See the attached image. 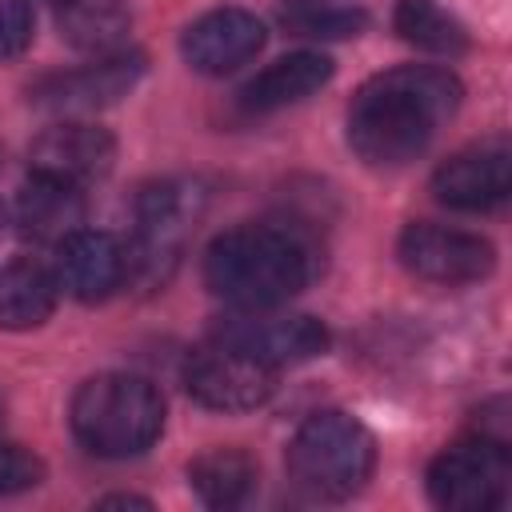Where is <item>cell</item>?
<instances>
[{
	"mask_svg": "<svg viewBox=\"0 0 512 512\" xmlns=\"http://www.w3.org/2000/svg\"><path fill=\"white\" fill-rule=\"evenodd\" d=\"M460 80L436 64H400L364 80L348 104V148L372 168L416 160L460 108Z\"/></svg>",
	"mask_w": 512,
	"mask_h": 512,
	"instance_id": "1",
	"label": "cell"
},
{
	"mask_svg": "<svg viewBox=\"0 0 512 512\" xmlns=\"http://www.w3.org/2000/svg\"><path fill=\"white\" fill-rule=\"evenodd\" d=\"M320 272L316 240L280 220L236 224L204 248V284L232 308H276L300 296Z\"/></svg>",
	"mask_w": 512,
	"mask_h": 512,
	"instance_id": "2",
	"label": "cell"
},
{
	"mask_svg": "<svg viewBox=\"0 0 512 512\" xmlns=\"http://www.w3.org/2000/svg\"><path fill=\"white\" fill-rule=\"evenodd\" d=\"M72 436L104 460H128L156 444L164 432V396L136 372L88 376L68 408Z\"/></svg>",
	"mask_w": 512,
	"mask_h": 512,
	"instance_id": "3",
	"label": "cell"
},
{
	"mask_svg": "<svg viewBox=\"0 0 512 512\" xmlns=\"http://www.w3.org/2000/svg\"><path fill=\"white\" fill-rule=\"evenodd\" d=\"M284 468L308 500H352L376 472V436L352 412H312L296 428Z\"/></svg>",
	"mask_w": 512,
	"mask_h": 512,
	"instance_id": "4",
	"label": "cell"
},
{
	"mask_svg": "<svg viewBox=\"0 0 512 512\" xmlns=\"http://www.w3.org/2000/svg\"><path fill=\"white\" fill-rule=\"evenodd\" d=\"M512 488V460L508 444L488 436H468L448 444L428 464V496L444 512H492L508 500Z\"/></svg>",
	"mask_w": 512,
	"mask_h": 512,
	"instance_id": "5",
	"label": "cell"
},
{
	"mask_svg": "<svg viewBox=\"0 0 512 512\" xmlns=\"http://www.w3.org/2000/svg\"><path fill=\"white\" fill-rule=\"evenodd\" d=\"M212 340H224L240 352H248L252 360L268 364V368H284V364H304L328 352L332 336L316 316L304 312H280L276 308H232L212 324Z\"/></svg>",
	"mask_w": 512,
	"mask_h": 512,
	"instance_id": "6",
	"label": "cell"
},
{
	"mask_svg": "<svg viewBox=\"0 0 512 512\" xmlns=\"http://www.w3.org/2000/svg\"><path fill=\"white\" fill-rule=\"evenodd\" d=\"M184 388L196 404H204L212 412H224V416L256 412L276 392V368L252 360L248 352H240L224 340H208L204 348L188 352Z\"/></svg>",
	"mask_w": 512,
	"mask_h": 512,
	"instance_id": "7",
	"label": "cell"
},
{
	"mask_svg": "<svg viewBox=\"0 0 512 512\" xmlns=\"http://www.w3.org/2000/svg\"><path fill=\"white\" fill-rule=\"evenodd\" d=\"M396 256L416 280L440 288L476 284L496 268V248L480 232H464L432 220H412L396 240Z\"/></svg>",
	"mask_w": 512,
	"mask_h": 512,
	"instance_id": "8",
	"label": "cell"
},
{
	"mask_svg": "<svg viewBox=\"0 0 512 512\" xmlns=\"http://www.w3.org/2000/svg\"><path fill=\"white\" fill-rule=\"evenodd\" d=\"M204 200H208V192L196 180H176V176L152 180L140 188V196H136V244H132L136 276L152 272L156 260H172V252L180 248L188 228L204 216Z\"/></svg>",
	"mask_w": 512,
	"mask_h": 512,
	"instance_id": "9",
	"label": "cell"
},
{
	"mask_svg": "<svg viewBox=\"0 0 512 512\" xmlns=\"http://www.w3.org/2000/svg\"><path fill=\"white\" fill-rule=\"evenodd\" d=\"M52 272H56L60 292H68L72 300L96 304V300H108L112 292H120L124 284H132L136 256H132V244H124L112 232L76 228L72 236H64L56 244Z\"/></svg>",
	"mask_w": 512,
	"mask_h": 512,
	"instance_id": "10",
	"label": "cell"
},
{
	"mask_svg": "<svg viewBox=\"0 0 512 512\" xmlns=\"http://www.w3.org/2000/svg\"><path fill=\"white\" fill-rule=\"evenodd\" d=\"M116 164V140L108 128L80 120V116H64L60 124L44 128L32 148H28V168L32 176H48L60 180L68 188H88L96 180H104Z\"/></svg>",
	"mask_w": 512,
	"mask_h": 512,
	"instance_id": "11",
	"label": "cell"
},
{
	"mask_svg": "<svg viewBox=\"0 0 512 512\" xmlns=\"http://www.w3.org/2000/svg\"><path fill=\"white\" fill-rule=\"evenodd\" d=\"M512 192V148L508 140H480L452 152L432 172V196L456 212H492Z\"/></svg>",
	"mask_w": 512,
	"mask_h": 512,
	"instance_id": "12",
	"label": "cell"
},
{
	"mask_svg": "<svg viewBox=\"0 0 512 512\" xmlns=\"http://www.w3.org/2000/svg\"><path fill=\"white\" fill-rule=\"evenodd\" d=\"M268 32L264 20L248 8H212L196 16L180 36V56L192 72L228 76L260 56Z\"/></svg>",
	"mask_w": 512,
	"mask_h": 512,
	"instance_id": "13",
	"label": "cell"
},
{
	"mask_svg": "<svg viewBox=\"0 0 512 512\" xmlns=\"http://www.w3.org/2000/svg\"><path fill=\"white\" fill-rule=\"evenodd\" d=\"M140 76H144V60L124 48L112 56H92V64H84V68L44 76L32 88V100L40 108H52L64 116H84V112L108 108L120 96H128Z\"/></svg>",
	"mask_w": 512,
	"mask_h": 512,
	"instance_id": "14",
	"label": "cell"
},
{
	"mask_svg": "<svg viewBox=\"0 0 512 512\" xmlns=\"http://www.w3.org/2000/svg\"><path fill=\"white\" fill-rule=\"evenodd\" d=\"M336 64L324 56V52H312V48H300V52H288L280 60H272L268 68H260L244 88H240V108L252 112V116H264V112H280L288 104H300L308 96H316L328 80H332Z\"/></svg>",
	"mask_w": 512,
	"mask_h": 512,
	"instance_id": "15",
	"label": "cell"
},
{
	"mask_svg": "<svg viewBox=\"0 0 512 512\" xmlns=\"http://www.w3.org/2000/svg\"><path fill=\"white\" fill-rule=\"evenodd\" d=\"M60 300L56 272L32 256L0 264V328L4 332H28L40 328Z\"/></svg>",
	"mask_w": 512,
	"mask_h": 512,
	"instance_id": "16",
	"label": "cell"
},
{
	"mask_svg": "<svg viewBox=\"0 0 512 512\" xmlns=\"http://www.w3.org/2000/svg\"><path fill=\"white\" fill-rule=\"evenodd\" d=\"M16 224L24 236L56 248L64 236L84 228V192L48 176H32L16 196Z\"/></svg>",
	"mask_w": 512,
	"mask_h": 512,
	"instance_id": "17",
	"label": "cell"
},
{
	"mask_svg": "<svg viewBox=\"0 0 512 512\" xmlns=\"http://www.w3.org/2000/svg\"><path fill=\"white\" fill-rule=\"evenodd\" d=\"M260 468L244 448L216 444L188 464V484L208 508H240L256 492Z\"/></svg>",
	"mask_w": 512,
	"mask_h": 512,
	"instance_id": "18",
	"label": "cell"
},
{
	"mask_svg": "<svg viewBox=\"0 0 512 512\" xmlns=\"http://www.w3.org/2000/svg\"><path fill=\"white\" fill-rule=\"evenodd\" d=\"M60 36L88 56H112L128 48L132 12L124 0H64L60 4Z\"/></svg>",
	"mask_w": 512,
	"mask_h": 512,
	"instance_id": "19",
	"label": "cell"
},
{
	"mask_svg": "<svg viewBox=\"0 0 512 512\" xmlns=\"http://www.w3.org/2000/svg\"><path fill=\"white\" fill-rule=\"evenodd\" d=\"M392 28L412 48H424L436 56H460L468 48V28L440 0H396Z\"/></svg>",
	"mask_w": 512,
	"mask_h": 512,
	"instance_id": "20",
	"label": "cell"
},
{
	"mask_svg": "<svg viewBox=\"0 0 512 512\" xmlns=\"http://www.w3.org/2000/svg\"><path fill=\"white\" fill-rule=\"evenodd\" d=\"M368 16L360 8H328L316 0H304L284 12V28L296 36H316V40H340V36H360Z\"/></svg>",
	"mask_w": 512,
	"mask_h": 512,
	"instance_id": "21",
	"label": "cell"
},
{
	"mask_svg": "<svg viewBox=\"0 0 512 512\" xmlns=\"http://www.w3.org/2000/svg\"><path fill=\"white\" fill-rule=\"evenodd\" d=\"M44 480V464L40 456H32L28 448L12 444V440H0V496H12V492H28Z\"/></svg>",
	"mask_w": 512,
	"mask_h": 512,
	"instance_id": "22",
	"label": "cell"
},
{
	"mask_svg": "<svg viewBox=\"0 0 512 512\" xmlns=\"http://www.w3.org/2000/svg\"><path fill=\"white\" fill-rule=\"evenodd\" d=\"M32 8L28 0H0V60L20 56L32 44Z\"/></svg>",
	"mask_w": 512,
	"mask_h": 512,
	"instance_id": "23",
	"label": "cell"
},
{
	"mask_svg": "<svg viewBox=\"0 0 512 512\" xmlns=\"http://www.w3.org/2000/svg\"><path fill=\"white\" fill-rule=\"evenodd\" d=\"M100 508H152V500H144V496H104L100 500Z\"/></svg>",
	"mask_w": 512,
	"mask_h": 512,
	"instance_id": "24",
	"label": "cell"
},
{
	"mask_svg": "<svg viewBox=\"0 0 512 512\" xmlns=\"http://www.w3.org/2000/svg\"><path fill=\"white\" fill-rule=\"evenodd\" d=\"M8 232V212H4V204H0V236Z\"/></svg>",
	"mask_w": 512,
	"mask_h": 512,
	"instance_id": "25",
	"label": "cell"
},
{
	"mask_svg": "<svg viewBox=\"0 0 512 512\" xmlns=\"http://www.w3.org/2000/svg\"><path fill=\"white\" fill-rule=\"evenodd\" d=\"M0 420H4V400H0Z\"/></svg>",
	"mask_w": 512,
	"mask_h": 512,
	"instance_id": "26",
	"label": "cell"
},
{
	"mask_svg": "<svg viewBox=\"0 0 512 512\" xmlns=\"http://www.w3.org/2000/svg\"><path fill=\"white\" fill-rule=\"evenodd\" d=\"M52 4H56V8H60V4H64V0H52Z\"/></svg>",
	"mask_w": 512,
	"mask_h": 512,
	"instance_id": "27",
	"label": "cell"
}]
</instances>
